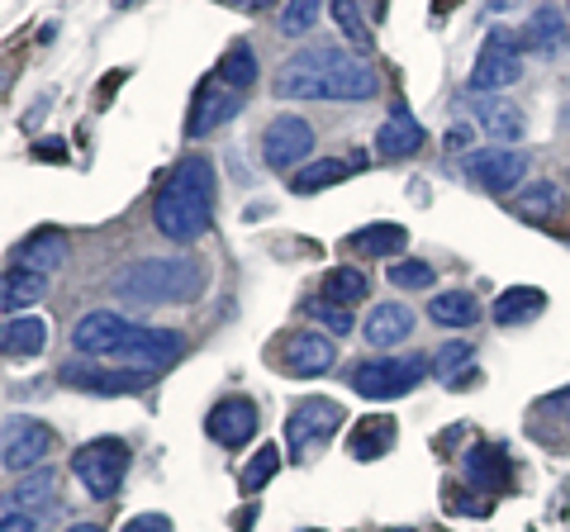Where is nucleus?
Returning a JSON list of instances; mask_svg holds the SVG:
<instances>
[{"instance_id": "f257e3e1", "label": "nucleus", "mask_w": 570, "mask_h": 532, "mask_svg": "<svg viewBox=\"0 0 570 532\" xmlns=\"http://www.w3.org/2000/svg\"><path fill=\"white\" fill-rule=\"evenodd\" d=\"M214 186H219V176H214L209 157L186 152L153 200V228L167 243H181V247L200 243L214 228Z\"/></svg>"}, {"instance_id": "f03ea898", "label": "nucleus", "mask_w": 570, "mask_h": 532, "mask_svg": "<svg viewBox=\"0 0 570 532\" xmlns=\"http://www.w3.org/2000/svg\"><path fill=\"white\" fill-rule=\"evenodd\" d=\"M200 290H205V272L195 257H142L115 276V295L124 305H148V309L190 305Z\"/></svg>"}, {"instance_id": "7ed1b4c3", "label": "nucleus", "mask_w": 570, "mask_h": 532, "mask_svg": "<svg viewBox=\"0 0 570 532\" xmlns=\"http://www.w3.org/2000/svg\"><path fill=\"white\" fill-rule=\"evenodd\" d=\"M309 58L318 67V77H324V100H371L381 91L376 67H371L362 52H343L333 43H318V48H309Z\"/></svg>"}, {"instance_id": "20e7f679", "label": "nucleus", "mask_w": 570, "mask_h": 532, "mask_svg": "<svg viewBox=\"0 0 570 532\" xmlns=\"http://www.w3.org/2000/svg\"><path fill=\"white\" fill-rule=\"evenodd\" d=\"M71 471H77V481L91 500H115L124 490V475H129V447L119 437H91L71 456Z\"/></svg>"}, {"instance_id": "39448f33", "label": "nucleus", "mask_w": 570, "mask_h": 532, "mask_svg": "<svg viewBox=\"0 0 570 532\" xmlns=\"http://www.w3.org/2000/svg\"><path fill=\"white\" fill-rule=\"evenodd\" d=\"M337 428H343V404L337 400H299L291 414H285V447H291L295 461H309L314 452H324L328 442L337 437Z\"/></svg>"}, {"instance_id": "423d86ee", "label": "nucleus", "mask_w": 570, "mask_h": 532, "mask_svg": "<svg viewBox=\"0 0 570 532\" xmlns=\"http://www.w3.org/2000/svg\"><path fill=\"white\" fill-rule=\"evenodd\" d=\"M52 447H58V433H52L43 418L14 414V418L0 423V466L14 471V475L39 471L52 456Z\"/></svg>"}, {"instance_id": "0eeeda50", "label": "nucleus", "mask_w": 570, "mask_h": 532, "mask_svg": "<svg viewBox=\"0 0 570 532\" xmlns=\"http://www.w3.org/2000/svg\"><path fill=\"white\" fill-rule=\"evenodd\" d=\"M423 371H428L423 357H371V362H356L347 371V385L362 400H395V395L419 390Z\"/></svg>"}, {"instance_id": "6e6552de", "label": "nucleus", "mask_w": 570, "mask_h": 532, "mask_svg": "<svg viewBox=\"0 0 570 532\" xmlns=\"http://www.w3.org/2000/svg\"><path fill=\"white\" fill-rule=\"evenodd\" d=\"M523 39H509V33H490L485 43H480L475 52V67H471V91L480 96H494L504 91V86H513L523 77Z\"/></svg>"}, {"instance_id": "1a4fd4ad", "label": "nucleus", "mask_w": 570, "mask_h": 532, "mask_svg": "<svg viewBox=\"0 0 570 532\" xmlns=\"http://www.w3.org/2000/svg\"><path fill=\"white\" fill-rule=\"evenodd\" d=\"M157 371H138V366H119V371H100V366H86V362H67L58 371V381L71 390H86V395H100V400H119V395H142L153 390Z\"/></svg>"}, {"instance_id": "9d476101", "label": "nucleus", "mask_w": 570, "mask_h": 532, "mask_svg": "<svg viewBox=\"0 0 570 532\" xmlns=\"http://www.w3.org/2000/svg\"><path fill=\"white\" fill-rule=\"evenodd\" d=\"M309 152H314V129L299 115H281L272 119L262 129V157H266V167L272 171H299L309 162Z\"/></svg>"}, {"instance_id": "9b49d317", "label": "nucleus", "mask_w": 570, "mask_h": 532, "mask_svg": "<svg viewBox=\"0 0 570 532\" xmlns=\"http://www.w3.org/2000/svg\"><path fill=\"white\" fill-rule=\"evenodd\" d=\"M466 171H471V181L480 190H490V195H519L523 190V176H528V152L504 148V144L480 148V152H471Z\"/></svg>"}, {"instance_id": "f8f14e48", "label": "nucleus", "mask_w": 570, "mask_h": 532, "mask_svg": "<svg viewBox=\"0 0 570 532\" xmlns=\"http://www.w3.org/2000/svg\"><path fill=\"white\" fill-rule=\"evenodd\" d=\"M243 105L247 96L234 91V86H224L219 77L209 72V81L195 91V105H190V119H186V134L190 138H209V134H219L224 124H234L243 115Z\"/></svg>"}, {"instance_id": "ddd939ff", "label": "nucleus", "mask_w": 570, "mask_h": 532, "mask_svg": "<svg viewBox=\"0 0 570 532\" xmlns=\"http://www.w3.org/2000/svg\"><path fill=\"white\" fill-rule=\"evenodd\" d=\"M181 352H186V338H181V333L134 324V328H129V338H124V347L115 352V357H119L124 366H138V371H163V366H171L176 357H181Z\"/></svg>"}, {"instance_id": "4468645a", "label": "nucleus", "mask_w": 570, "mask_h": 532, "mask_svg": "<svg viewBox=\"0 0 570 532\" xmlns=\"http://www.w3.org/2000/svg\"><path fill=\"white\" fill-rule=\"evenodd\" d=\"M129 318L115 314V309H91L77 318V328H71V347L81 352V357H115L129 338Z\"/></svg>"}, {"instance_id": "2eb2a0df", "label": "nucleus", "mask_w": 570, "mask_h": 532, "mask_svg": "<svg viewBox=\"0 0 570 532\" xmlns=\"http://www.w3.org/2000/svg\"><path fill=\"white\" fill-rule=\"evenodd\" d=\"M205 433L219 447H247L257 437V404L247 395H224L205 418Z\"/></svg>"}, {"instance_id": "dca6fc26", "label": "nucleus", "mask_w": 570, "mask_h": 532, "mask_svg": "<svg viewBox=\"0 0 570 532\" xmlns=\"http://www.w3.org/2000/svg\"><path fill=\"white\" fill-rule=\"evenodd\" d=\"M281 366L299 381L328 376V371L337 366V343L328 338V333H291V338H285V352H281Z\"/></svg>"}, {"instance_id": "f3484780", "label": "nucleus", "mask_w": 570, "mask_h": 532, "mask_svg": "<svg viewBox=\"0 0 570 532\" xmlns=\"http://www.w3.org/2000/svg\"><path fill=\"white\" fill-rule=\"evenodd\" d=\"M409 333H414V309L400 305V299H390V305H376V309L366 314V324H362V338H366L371 347H381V352L400 347Z\"/></svg>"}, {"instance_id": "a211bd4d", "label": "nucleus", "mask_w": 570, "mask_h": 532, "mask_svg": "<svg viewBox=\"0 0 570 532\" xmlns=\"http://www.w3.org/2000/svg\"><path fill=\"white\" fill-rule=\"evenodd\" d=\"M0 352L14 362H33L48 352V324L39 314H14L6 328H0Z\"/></svg>"}, {"instance_id": "6ab92c4d", "label": "nucleus", "mask_w": 570, "mask_h": 532, "mask_svg": "<svg viewBox=\"0 0 570 532\" xmlns=\"http://www.w3.org/2000/svg\"><path fill=\"white\" fill-rule=\"evenodd\" d=\"M272 91L281 100H324V77H318V67L309 58V48L305 52H295L291 62H281V72L272 81Z\"/></svg>"}, {"instance_id": "aec40b11", "label": "nucleus", "mask_w": 570, "mask_h": 532, "mask_svg": "<svg viewBox=\"0 0 570 532\" xmlns=\"http://www.w3.org/2000/svg\"><path fill=\"white\" fill-rule=\"evenodd\" d=\"M423 144H428L423 124L409 115L404 105H395V110H390V119L381 124V134H376V152H381V157H414V152H423Z\"/></svg>"}, {"instance_id": "412c9836", "label": "nucleus", "mask_w": 570, "mask_h": 532, "mask_svg": "<svg viewBox=\"0 0 570 532\" xmlns=\"http://www.w3.org/2000/svg\"><path fill=\"white\" fill-rule=\"evenodd\" d=\"M519 39H523V48H538V52H547V58H557V52H566V39H570L566 10H557V6H538Z\"/></svg>"}, {"instance_id": "4be33fe9", "label": "nucleus", "mask_w": 570, "mask_h": 532, "mask_svg": "<svg viewBox=\"0 0 570 532\" xmlns=\"http://www.w3.org/2000/svg\"><path fill=\"white\" fill-rule=\"evenodd\" d=\"M356 167H366L362 157H314V162H305L291 176V190L295 195H318V190H328L337 181H347Z\"/></svg>"}, {"instance_id": "5701e85b", "label": "nucleus", "mask_w": 570, "mask_h": 532, "mask_svg": "<svg viewBox=\"0 0 570 532\" xmlns=\"http://www.w3.org/2000/svg\"><path fill=\"white\" fill-rule=\"evenodd\" d=\"M409 243V228L400 224H366L356 228V234H347V253L366 257V262H381V257H400Z\"/></svg>"}, {"instance_id": "b1692460", "label": "nucleus", "mask_w": 570, "mask_h": 532, "mask_svg": "<svg viewBox=\"0 0 570 532\" xmlns=\"http://www.w3.org/2000/svg\"><path fill=\"white\" fill-rule=\"evenodd\" d=\"M395 418L385 414H371V418H356V428L347 433V452L356 461H381L390 447H395Z\"/></svg>"}, {"instance_id": "393cba45", "label": "nucleus", "mask_w": 570, "mask_h": 532, "mask_svg": "<svg viewBox=\"0 0 570 532\" xmlns=\"http://www.w3.org/2000/svg\"><path fill=\"white\" fill-rule=\"evenodd\" d=\"M542 309H547V295L538 286H513V290H504L494 299L490 318L499 328H523V324H532V318H542Z\"/></svg>"}, {"instance_id": "a878e982", "label": "nucleus", "mask_w": 570, "mask_h": 532, "mask_svg": "<svg viewBox=\"0 0 570 532\" xmlns=\"http://www.w3.org/2000/svg\"><path fill=\"white\" fill-rule=\"evenodd\" d=\"M67 262V234L62 228H39V234H29L20 243V272H39L48 276L52 266Z\"/></svg>"}, {"instance_id": "bb28decb", "label": "nucleus", "mask_w": 570, "mask_h": 532, "mask_svg": "<svg viewBox=\"0 0 570 532\" xmlns=\"http://www.w3.org/2000/svg\"><path fill=\"white\" fill-rule=\"evenodd\" d=\"M475 124L494 138V144H504V148L519 144L523 129H528L523 110H519V105H509V100H480V105H475Z\"/></svg>"}, {"instance_id": "cd10ccee", "label": "nucleus", "mask_w": 570, "mask_h": 532, "mask_svg": "<svg viewBox=\"0 0 570 532\" xmlns=\"http://www.w3.org/2000/svg\"><path fill=\"white\" fill-rule=\"evenodd\" d=\"M366 290H371V276L362 272V266H333V272H324V286H318L324 305H337V309L362 305Z\"/></svg>"}, {"instance_id": "c85d7f7f", "label": "nucleus", "mask_w": 570, "mask_h": 532, "mask_svg": "<svg viewBox=\"0 0 570 532\" xmlns=\"http://www.w3.org/2000/svg\"><path fill=\"white\" fill-rule=\"evenodd\" d=\"M52 500H58V471L39 466V471L20 475V485H14L6 509H20V513H33V519H39V509H48Z\"/></svg>"}, {"instance_id": "c756f323", "label": "nucleus", "mask_w": 570, "mask_h": 532, "mask_svg": "<svg viewBox=\"0 0 570 532\" xmlns=\"http://www.w3.org/2000/svg\"><path fill=\"white\" fill-rule=\"evenodd\" d=\"M428 318L442 328H471V324H480V299L471 290H442V295H433V305H428Z\"/></svg>"}, {"instance_id": "7c9ffc66", "label": "nucleus", "mask_w": 570, "mask_h": 532, "mask_svg": "<svg viewBox=\"0 0 570 532\" xmlns=\"http://www.w3.org/2000/svg\"><path fill=\"white\" fill-rule=\"evenodd\" d=\"M466 481L475 490H504L509 485V456L499 447H471L466 452Z\"/></svg>"}, {"instance_id": "2f4dec72", "label": "nucleus", "mask_w": 570, "mask_h": 532, "mask_svg": "<svg viewBox=\"0 0 570 532\" xmlns=\"http://www.w3.org/2000/svg\"><path fill=\"white\" fill-rule=\"evenodd\" d=\"M214 77H219L224 86H234V91H243V96H253V86H257V52L247 43H234L219 58V67H214Z\"/></svg>"}, {"instance_id": "473e14b6", "label": "nucleus", "mask_w": 570, "mask_h": 532, "mask_svg": "<svg viewBox=\"0 0 570 532\" xmlns=\"http://www.w3.org/2000/svg\"><path fill=\"white\" fill-rule=\"evenodd\" d=\"M561 209V190L551 181H538V186H523L519 195H513V215L528 219V224H547L551 215Z\"/></svg>"}, {"instance_id": "72a5a7b5", "label": "nucleus", "mask_w": 570, "mask_h": 532, "mask_svg": "<svg viewBox=\"0 0 570 532\" xmlns=\"http://www.w3.org/2000/svg\"><path fill=\"white\" fill-rule=\"evenodd\" d=\"M43 295H48V276H39V272H10L6 286H0V309L20 314L24 305H39Z\"/></svg>"}, {"instance_id": "f704fd0d", "label": "nucleus", "mask_w": 570, "mask_h": 532, "mask_svg": "<svg viewBox=\"0 0 570 532\" xmlns=\"http://www.w3.org/2000/svg\"><path fill=\"white\" fill-rule=\"evenodd\" d=\"M385 276L395 290H428L438 280V266L423 262V257H395V266H390Z\"/></svg>"}, {"instance_id": "c9c22d12", "label": "nucleus", "mask_w": 570, "mask_h": 532, "mask_svg": "<svg viewBox=\"0 0 570 532\" xmlns=\"http://www.w3.org/2000/svg\"><path fill=\"white\" fill-rule=\"evenodd\" d=\"M281 471V447H257L253 456H247V466H243V475H238V485H243V494H257V490H266V481Z\"/></svg>"}, {"instance_id": "e433bc0d", "label": "nucleus", "mask_w": 570, "mask_h": 532, "mask_svg": "<svg viewBox=\"0 0 570 532\" xmlns=\"http://www.w3.org/2000/svg\"><path fill=\"white\" fill-rule=\"evenodd\" d=\"M333 20H337L343 39H347L356 52L371 48V24L362 20V6H356V0H333Z\"/></svg>"}, {"instance_id": "4c0bfd02", "label": "nucleus", "mask_w": 570, "mask_h": 532, "mask_svg": "<svg viewBox=\"0 0 570 532\" xmlns=\"http://www.w3.org/2000/svg\"><path fill=\"white\" fill-rule=\"evenodd\" d=\"M318 10H324V0H285L281 10V33H291V39H299V33H309Z\"/></svg>"}, {"instance_id": "58836bf2", "label": "nucleus", "mask_w": 570, "mask_h": 532, "mask_svg": "<svg viewBox=\"0 0 570 532\" xmlns=\"http://www.w3.org/2000/svg\"><path fill=\"white\" fill-rule=\"evenodd\" d=\"M475 357V343H442L438 347V357H433V371H438V381H452L461 366H466Z\"/></svg>"}, {"instance_id": "ea45409f", "label": "nucleus", "mask_w": 570, "mask_h": 532, "mask_svg": "<svg viewBox=\"0 0 570 532\" xmlns=\"http://www.w3.org/2000/svg\"><path fill=\"white\" fill-rule=\"evenodd\" d=\"M309 318L318 324V333H328V338H337V333L352 328V314L337 309V305H309Z\"/></svg>"}, {"instance_id": "a19ab883", "label": "nucleus", "mask_w": 570, "mask_h": 532, "mask_svg": "<svg viewBox=\"0 0 570 532\" xmlns=\"http://www.w3.org/2000/svg\"><path fill=\"white\" fill-rule=\"evenodd\" d=\"M119 532H176L167 513H134V519H124Z\"/></svg>"}, {"instance_id": "79ce46f5", "label": "nucleus", "mask_w": 570, "mask_h": 532, "mask_svg": "<svg viewBox=\"0 0 570 532\" xmlns=\"http://www.w3.org/2000/svg\"><path fill=\"white\" fill-rule=\"evenodd\" d=\"M0 532H39V519L20 509H0Z\"/></svg>"}, {"instance_id": "37998d69", "label": "nucleus", "mask_w": 570, "mask_h": 532, "mask_svg": "<svg viewBox=\"0 0 570 532\" xmlns=\"http://www.w3.org/2000/svg\"><path fill=\"white\" fill-rule=\"evenodd\" d=\"M39 157H43V162H62V157H67L62 138H43V144H39Z\"/></svg>"}, {"instance_id": "c03bdc74", "label": "nucleus", "mask_w": 570, "mask_h": 532, "mask_svg": "<svg viewBox=\"0 0 570 532\" xmlns=\"http://www.w3.org/2000/svg\"><path fill=\"white\" fill-rule=\"evenodd\" d=\"M475 381H480V371H456V376H452L448 385H452V390H471Z\"/></svg>"}, {"instance_id": "a18cd8bd", "label": "nucleus", "mask_w": 570, "mask_h": 532, "mask_svg": "<svg viewBox=\"0 0 570 532\" xmlns=\"http://www.w3.org/2000/svg\"><path fill=\"white\" fill-rule=\"evenodd\" d=\"M219 6H234V10H266L272 0H219Z\"/></svg>"}, {"instance_id": "49530a36", "label": "nucleus", "mask_w": 570, "mask_h": 532, "mask_svg": "<svg viewBox=\"0 0 570 532\" xmlns=\"http://www.w3.org/2000/svg\"><path fill=\"white\" fill-rule=\"evenodd\" d=\"M67 532H105V528H96V523H71Z\"/></svg>"}, {"instance_id": "de8ad7c7", "label": "nucleus", "mask_w": 570, "mask_h": 532, "mask_svg": "<svg viewBox=\"0 0 570 532\" xmlns=\"http://www.w3.org/2000/svg\"><path fill=\"white\" fill-rule=\"evenodd\" d=\"M566 20H570V6H566Z\"/></svg>"}, {"instance_id": "09e8293b", "label": "nucleus", "mask_w": 570, "mask_h": 532, "mask_svg": "<svg viewBox=\"0 0 570 532\" xmlns=\"http://www.w3.org/2000/svg\"><path fill=\"white\" fill-rule=\"evenodd\" d=\"M395 532H409V528H395Z\"/></svg>"}, {"instance_id": "8fccbe9b", "label": "nucleus", "mask_w": 570, "mask_h": 532, "mask_svg": "<svg viewBox=\"0 0 570 532\" xmlns=\"http://www.w3.org/2000/svg\"><path fill=\"white\" fill-rule=\"evenodd\" d=\"M566 423H570V414H566Z\"/></svg>"}]
</instances>
